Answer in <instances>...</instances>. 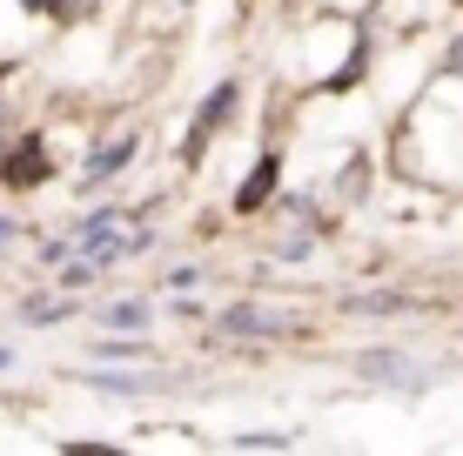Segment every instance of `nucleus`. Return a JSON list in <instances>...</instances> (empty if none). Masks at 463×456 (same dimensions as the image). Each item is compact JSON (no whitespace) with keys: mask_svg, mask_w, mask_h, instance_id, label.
I'll return each mask as SVG.
<instances>
[{"mask_svg":"<svg viewBox=\"0 0 463 456\" xmlns=\"http://www.w3.org/2000/svg\"><path fill=\"white\" fill-rule=\"evenodd\" d=\"M269 181H276V162H262V168H255V175H249V188H242V209H262Z\"/></svg>","mask_w":463,"mask_h":456,"instance_id":"nucleus-2","label":"nucleus"},{"mask_svg":"<svg viewBox=\"0 0 463 456\" xmlns=\"http://www.w3.org/2000/svg\"><path fill=\"white\" fill-rule=\"evenodd\" d=\"M41 175H47L41 154H14V162H7V181H14V188H21V181H41Z\"/></svg>","mask_w":463,"mask_h":456,"instance_id":"nucleus-1","label":"nucleus"}]
</instances>
